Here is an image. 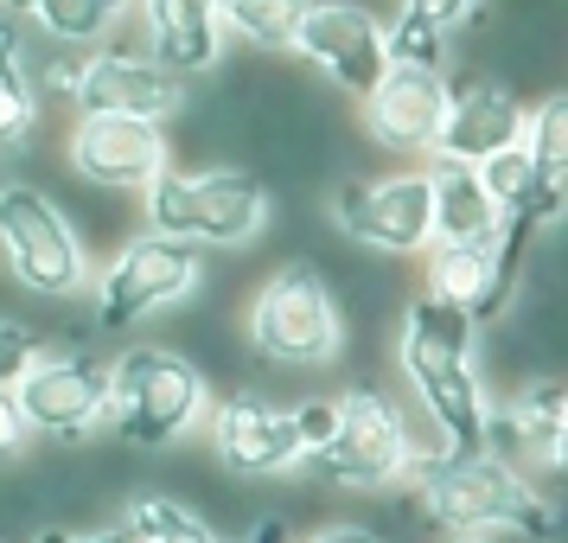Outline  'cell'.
I'll return each instance as SVG.
<instances>
[{"label":"cell","mask_w":568,"mask_h":543,"mask_svg":"<svg viewBox=\"0 0 568 543\" xmlns=\"http://www.w3.org/2000/svg\"><path fill=\"white\" fill-rule=\"evenodd\" d=\"M403 371L435 422L440 454H486V390L473 371V320L447 301H415L403 320Z\"/></svg>","instance_id":"6da1fadb"},{"label":"cell","mask_w":568,"mask_h":543,"mask_svg":"<svg viewBox=\"0 0 568 543\" xmlns=\"http://www.w3.org/2000/svg\"><path fill=\"white\" fill-rule=\"evenodd\" d=\"M409 480L428 517L454 537H491V531L556 537V505L491 454H415Z\"/></svg>","instance_id":"7a4b0ae2"},{"label":"cell","mask_w":568,"mask_h":543,"mask_svg":"<svg viewBox=\"0 0 568 543\" xmlns=\"http://www.w3.org/2000/svg\"><path fill=\"white\" fill-rule=\"evenodd\" d=\"M211 410L205 371L173 345H134L109 364V435L129 448H173Z\"/></svg>","instance_id":"3957f363"},{"label":"cell","mask_w":568,"mask_h":543,"mask_svg":"<svg viewBox=\"0 0 568 543\" xmlns=\"http://www.w3.org/2000/svg\"><path fill=\"white\" fill-rule=\"evenodd\" d=\"M148 237H173V243H217V250H236L262 237L268 224V185L243 167H205V173H160L148 192Z\"/></svg>","instance_id":"277c9868"},{"label":"cell","mask_w":568,"mask_h":543,"mask_svg":"<svg viewBox=\"0 0 568 543\" xmlns=\"http://www.w3.org/2000/svg\"><path fill=\"white\" fill-rule=\"evenodd\" d=\"M415 454L422 448H415L409 415H403L396 396H384V390H345V396H333V435L320 441L307 461L333 486L377 492L389 480H403Z\"/></svg>","instance_id":"5b68a950"},{"label":"cell","mask_w":568,"mask_h":543,"mask_svg":"<svg viewBox=\"0 0 568 543\" xmlns=\"http://www.w3.org/2000/svg\"><path fill=\"white\" fill-rule=\"evenodd\" d=\"M0 257L13 269V282L39 301H71L90 282V257L71 218L32 185H0Z\"/></svg>","instance_id":"8992f818"},{"label":"cell","mask_w":568,"mask_h":543,"mask_svg":"<svg viewBox=\"0 0 568 543\" xmlns=\"http://www.w3.org/2000/svg\"><path fill=\"white\" fill-rule=\"evenodd\" d=\"M338 301L326 275L307 262H287L250 301V339L275 364H333L338 359Z\"/></svg>","instance_id":"52a82bcc"},{"label":"cell","mask_w":568,"mask_h":543,"mask_svg":"<svg viewBox=\"0 0 568 543\" xmlns=\"http://www.w3.org/2000/svg\"><path fill=\"white\" fill-rule=\"evenodd\" d=\"M199 269H205V257H199L192 243H173V237H134V243H122V257L109 262L103 288H97V320H103L109 333L141 326L148 313L185 301L192 282H199Z\"/></svg>","instance_id":"ba28073f"},{"label":"cell","mask_w":568,"mask_h":543,"mask_svg":"<svg viewBox=\"0 0 568 543\" xmlns=\"http://www.w3.org/2000/svg\"><path fill=\"white\" fill-rule=\"evenodd\" d=\"M13 403L27 435L39 429L52 441H83L109 410V364L90 352H39L27 378L13 384Z\"/></svg>","instance_id":"9c48e42d"},{"label":"cell","mask_w":568,"mask_h":543,"mask_svg":"<svg viewBox=\"0 0 568 543\" xmlns=\"http://www.w3.org/2000/svg\"><path fill=\"white\" fill-rule=\"evenodd\" d=\"M333 224L364 250L409 257L435 243V211H428V173H384V180H345L333 192Z\"/></svg>","instance_id":"30bf717a"},{"label":"cell","mask_w":568,"mask_h":543,"mask_svg":"<svg viewBox=\"0 0 568 543\" xmlns=\"http://www.w3.org/2000/svg\"><path fill=\"white\" fill-rule=\"evenodd\" d=\"M294 52L307 58V64H320V71L333 78V90L358 97V103L389 71L384 20H377L371 7H352V0H313L301 32H294Z\"/></svg>","instance_id":"8fae6325"},{"label":"cell","mask_w":568,"mask_h":543,"mask_svg":"<svg viewBox=\"0 0 568 543\" xmlns=\"http://www.w3.org/2000/svg\"><path fill=\"white\" fill-rule=\"evenodd\" d=\"M71 173L97 192H148L166 173V134L154 122H122V115H78L64 141Z\"/></svg>","instance_id":"7c38bea8"},{"label":"cell","mask_w":568,"mask_h":543,"mask_svg":"<svg viewBox=\"0 0 568 543\" xmlns=\"http://www.w3.org/2000/svg\"><path fill=\"white\" fill-rule=\"evenodd\" d=\"M71 97H78V115H122V122H154V129L185 103L180 78L141 52H90Z\"/></svg>","instance_id":"4fadbf2b"},{"label":"cell","mask_w":568,"mask_h":543,"mask_svg":"<svg viewBox=\"0 0 568 543\" xmlns=\"http://www.w3.org/2000/svg\"><path fill=\"white\" fill-rule=\"evenodd\" d=\"M211 448H217V461L231 466V473H243V480H268V473L301 466L294 410L268 403L256 390L217 396V410H211Z\"/></svg>","instance_id":"5bb4252c"},{"label":"cell","mask_w":568,"mask_h":543,"mask_svg":"<svg viewBox=\"0 0 568 543\" xmlns=\"http://www.w3.org/2000/svg\"><path fill=\"white\" fill-rule=\"evenodd\" d=\"M524 115L530 109L517 103L505 83H491V78L447 83V115H440V134H435V160L486 167L491 154H505V148L524 141Z\"/></svg>","instance_id":"9a60e30c"},{"label":"cell","mask_w":568,"mask_h":543,"mask_svg":"<svg viewBox=\"0 0 568 543\" xmlns=\"http://www.w3.org/2000/svg\"><path fill=\"white\" fill-rule=\"evenodd\" d=\"M568 441V390L562 384H524L498 410H486V454L505 461L511 473L524 466H562Z\"/></svg>","instance_id":"2e32d148"},{"label":"cell","mask_w":568,"mask_h":543,"mask_svg":"<svg viewBox=\"0 0 568 543\" xmlns=\"http://www.w3.org/2000/svg\"><path fill=\"white\" fill-rule=\"evenodd\" d=\"M440 115H447V78L440 71H415V64H389L377 90L364 97V129L377 148L396 154H435Z\"/></svg>","instance_id":"e0dca14e"},{"label":"cell","mask_w":568,"mask_h":543,"mask_svg":"<svg viewBox=\"0 0 568 543\" xmlns=\"http://www.w3.org/2000/svg\"><path fill=\"white\" fill-rule=\"evenodd\" d=\"M141 20H148V46H154L160 71H211L217 64V0H141Z\"/></svg>","instance_id":"ac0fdd59"},{"label":"cell","mask_w":568,"mask_h":543,"mask_svg":"<svg viewBox=\"0 0 568 543\" xmlns=\"http://www.w3.org/2000/svg\"><path fill=\"white\" fill-rule=\"evenodd\" d=\"M524 160H530V218L556 224L562 218V192H568V97H542L524 115Z\"/></svg>","instance_id":"d6986e66"},{"label":"cell","mask_w":568,"mask_h":543,"mask_svg":"<svg viewBox=\"0 0 568 543\" xmlns=\"http://www.w3.org/2000/svg\"><path fill=\"white\" fill-rule=\"evenodd\" d=\"M428 211H435V243H486L498 231V205L486 199L479 173L454 160L428 167Z\"/></svg>","instance_id":"ffe728a7"},{"label":"cell","mask_w":568,"mask_h":543,"mask_svg":"<svg viewBox=\"0 0 568 543\" xmlns=\"http://www.w3.org/2000/svg\"><path fill=\"white\" fill-rule=\"evenodd\" d=\"M428 301L460 308L473 326L491 320V237L486 243H428Z\"/></svg>","instance_id":"44dd1931"},{"label":"cell","mask_w":568,"mask_h":543,"mask_svg":"<svg viewBox=\"0 0 568 543\" xmlns=\"http://www.w3.org/2000/svg\"><path fill=\"white\" fill-rule=\"evenodd\" d=\"M313 0H217V32H231L256 52H287Z\"/></svg>","instance_id":"7402d4cb"},{"label":"cell","mask_w":568,"mask_h":543,"mask_svg":"<svg viewBox=\"0 0 568 543\" xmlns=\"http://www.w3.org/2000/svg\"><path fill=\"white\" fill-rule=\"evenodd\" d=\"M122 531L134 543H217L205 517L192 505H180L173 492H134L129 512H122Z\"/></svg>","instance_id":"603a6c76"},{"label":"cell","mask_w":568,"mask_h":543,"mask_svg":"<svg viewBox=\"0 0 568 543\" xmlns=\"http://www.w3.org/2000/svg\"><path fill=\"white\" fill-rule=\"evenodd\" d=\"M122 13H129V0H39V7H32V20H39L45 39H58V46H90V39H103Z\"/></svg>","instance_id":"cb8c5ba5"},{"label":"cell","mask_w":568,"mask_h":543,"mask_svg":"<svg viewBox=\"0 0 568 543\" xmlns=\"http://www.w3.org/2000/svg\"><path fill=\"white\" fill-rule=\"evenodd\" d=\"M32 115H39V83L20 58V39H13V46H0V154L27 141Z\"/></svg>","instance_id":"d4e9b609"},{"label":"cell","mask_w":568,"mask_h":543,"mask_svg":"<svg viewBox=\"0 0 568 543\" xmlns=\"http://www.w3.org/2000/svg\"><path fill=\"white\" fill-rule=\"evenodd\" d=\"M440 52H447V32L415 20V13H396L384 27V58L389 64H415V71H440Z\"/></svg>","instance_id":"484cf974"},{"label":"cell","mask_w":568,"mask_h":543,"mask_svg":"<svg viewBox=\"0 0 568 543\" xmlns=\"http://www.w3.org/2000/svg\"><path fill=\"white\" fill-rule=\"evenodd\" d=\"M32 359H39V339H32L27 326H13V320H0V390L20 384Z\"/></svg>","instance_id":"4316f807"},{"label":"cell","mask_w":568,"mask_h":543,"mask_svg":"<svg viewBox=\"0 0 568 543\" xmlns=\"http://www.w3.org/2000/svg\"><path fill=\"white\" fill-rule=\"evenodd\" d=\"M294 435H301V461H307L313 448L333 435V396H320V403H301V410H294Z\"/></svg>","instance_id":"83f0119b"},{"label":"cell","mask_w":568,"mask_h":543,"mask_svg":"<svg viewBox=\"0 0 568 543\" xmlns=\"http://www.w3.org/2000/svg\"><path fill=\"white\" fill-rule=\"evenodd\" d=\"M403 13H415V20H428V27H454V20H466L473 13V0H403Z\"/></svg>","instance_id":"f1b7e54d"},{"label":"cell","mask_w":568,"mask_h":543,"mask_svg":"<svg viewBox=\"0 0 568 543\" xmlns=\"http://www.w3.org/2000/svg\"><path fill=\"white\" fill-rule=\"evenodd\" d=\"M27 441V422H20V403H13V390H0V454H13Z\"/></svg>","instance_id":"f546056e"},{"label":"cell","mask_w":568,"mask_h":543,"mask_svg":"<svg viewBox=\"0 0 568 543\" xmlns=\"http://www.w3.org/2000/svg\"><path fill=\"white\" fill-rule=\"evenodd\" d=\"M313 543H384L377 531H364V524H333V531H320Z\"/></svg>","instance_id":"4dcf8cb0"},{"label":"cell","mask_w":568,"mask_h":543,"mask_svg":"<svg viewBox=\"0 0 568 543\" xmlns=\"http://www.w3.org/2000/svg\"><path fill=\"white\" fill-rule=\"evenodd\" d=\"M243 543H287V524H282V517H262V524H256Z\"/></svg>","instance_id":"1f68e13d"},{"label":"cell","mask_w":568,"mask_h":543,"mask_svg":"<svg viewBox=\"0 0 568 543\" xmlns=\"http://www.w3.org/2000/svg\"><path fill=\"white\" fill-rule=\"evenodd\" d=\"M71 543H134L122 524H109V531H90V537H71Z\"/></svg>","instance_id":"d6a6232c"},{"label":"cell","mask_w":568,"mask_h":543,"mask_svg":"<svg viewBox=\"0 0 568 543\" xmlns=\"http://www.w3.org/2000/svg\"><path fill=\"white\" fill-rule=\"evenodd\" d=\"M0 7H7V20H20V13L32 20V7H39V0H0Z\"/></svg>","instance_id":"836d02e7"},{"label":"cell","mask_w":568,"mask_h":543,"mask_svg":"<svg viewBox=\"0 0 568 543\" xmlns=\"http://www.w3.org/2000/svg\"><path fill=\"white\" fill-rule=\"evenodd\" d=\"M0 46H13V20H0Z\"/></svg>","instance_id":"e575fe53"},{"label":"cell","mask_w":568,"mask_h":543,"mask_svg":"<svg viewBox=\"0 0 568 543\" xmlns=\"http://www.w3.org/2000/svg\"><path fill=\"white\" fill-rule=\"evenodd\" d=\"M454 543H486V537H454Z\"/></svg>","instance_id":"d590c367"}]
</instances>
